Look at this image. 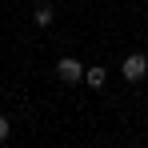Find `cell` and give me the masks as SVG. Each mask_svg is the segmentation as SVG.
Segmentation results:
<instances>
[{
    "instance_id": "5",
    "label": "cell",
    "mask_w": 148,
    "mask_h": 148,
    "mask_svg": "<svg viewBox=\"0 0 148 148\" xmlns=\"http://www.w3.org/2000/svg\"><path fill=\"white\" fill-rule=\"evenodd\" d=\"M8 132H12V120H8V116H0V144L8 140Z\"/></svg>"
},
{
    "instance_id": "4",
    "label": "cell",
    "mask_w": 148,
    "mask_h": 148,
    "mask_svg": "<svg viewBox=\"0 0 148 148\" xmlns=\"http://www.w3.org/2000/svg\"><path fill=\"white\" fill-rule=\"evenodd\" d=\"M32 16H36V24H40V28H48L56 12H52V4H36V12H32Z\"/></svg>"
},
{
    "instance_id": "2",
    "label": "cell",
    "mask_w": 148,
    "mask_h": 148,
    "mask_svg": "<svg viewBox=\"0 0 148 148\" xmlns=\"http://www.w3.org/2000/svg\"><path fill=\"white\" fill-rule=\"evenodd\" d=\"M56 76H60L64 84H80V80H84V64H80L76 56H60V60H56Z\"/></svg>"
},
{
    "instance_id": "6",
    "label": "cell",
    "mask_w": 148,
    "mask_h": 148,
    "mask_svg": "<svg viewBox=\"0 0 148 148\" xmlns=\"http://www.w3.org/2000/svg\"><path fill=\"white\" fill-rule=\"evenodd\" d=\"M144 20H148V12H144Z\"/></svg>"
},
{
    "instance_id": "3",
    "label": "cell",
    "mask_w": 148,
    "mask_h": 148,
    "mask_svg": "<svg viewBox=\"0 0 148 148\" xmlns=\"http://www.w3.org/2000/svg\"><path fill=\"white\" fill-rule=\"evenodd\" d=\"M104 80H108L104 68H88V72H84V84H88V88H104Z\"/></svg>"
},
{
    "instance_id": "1",
    "label": "cell",
    "mask_w": 148,
    "mask_h": 148,
    "mask_svg": "<svg viewBox=\"0 0 148 148\" xmlns=\"http://www.w3.org/2000/svg\"><path fill=\"white\" fill-rule=\"evenodd\" d=\"M120 72H124V80H128V84H140V80L148 76V56H144V52H132V56H124Z\"/></svg>"
}]
</instances>
